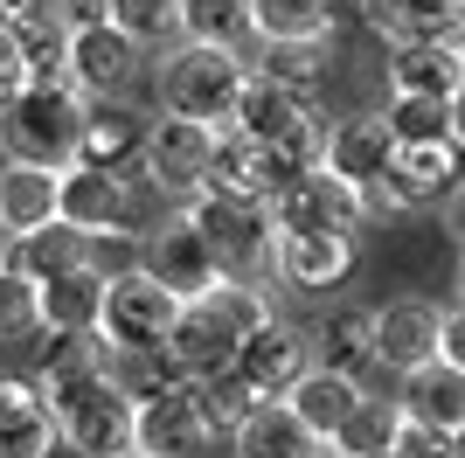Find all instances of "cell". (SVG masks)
<instances>
[{
  "label": "cell",
  "mask_w": 465,
  "mask_h": 458,
  "mask_svg": "<svg viewBox=\"0 0 465 458\" xmlns=\"http://www.w3.org/2000/svg\"><path fill=\"white\" fill-rule=\"evenodd\" d=\"M251 84V49H202V42H174L153 56V97L167 118H194L209 133H230L236 97Z\"/></svg>",
  "instance_id": "cell-1"
},
{
  "label": "cell",
  "mask_w": 465,
  "mask_h": 458,
  "mask_svg": "<svg viewBox=\"0 0 465 458\" xmlns=\"http://www.w3.org/2000/svg\"><path fill=\"white\" fill-rule=\"evenodd\" d=\"M84 105L70 84H28V91L0 112V160L15 167H42V174H70L84 146Z\"/></svg>",
  "instance_id": "cell-2"
},
{
  "label": "cell",
  "mask_w": 465,
  "mask_h": 458,
  "mask_svg": "<svg viewBox=\"0 0 465 458\" xmlns=\"http://www.w3.org/2000/svg\"><path fill=\"white\" fill-rule=\"evenodd\" d=\"M181 209H188L194 229L209 236L223 278H236V285H272V257H278L272 209H257V202H223V194H194Z\"/></svg>",
  "instance_id": "cell-3"
},
{
  "label": "cell",
  "mask_w": 465,
  "mask_h": 458,
  "mask_svg": "<svg viewBox=\"0 0 465 458\" xmlns=\"http://www.w3.org/2000/svg\"><path fill=\"white\" fill-rule=\"evenodd\" d=\"M139 271H146V278H153L174 305H202L215 285H230V278H223V264H215V250H209V236L194 229L188 209H167L153 229H146Z\"/></svg>",
  "instance_id": "cell-4"
},
{
  "label": "cell",
  "mask_w": 465,
  "mask_h": 458,
  "mask_svg": "<svg viewBox=\"0 0 465 458\" xmlns=\"http://www.w3.org/2000/svg\"><path fill=\"white\" fill-rule=\"evenodd\" d=\"M146 49L133 35H118L112 21H91V28H70L63 42V84L84 97V105H125L139 76H146Z\"/></svg>",
  "instance_id": "cell-5"
},
{
  "label": "cell",
  "mask_w": 465,
  "mask_h": 458,
  "mask_svg": "<svg viewBox=\"0 0 465 458\" xmlns=\"http://www.w3.org/2000/svg\"><path fill=\"white\" fill-rule=\"evenodd\" d=\"M369 223H375V194L354 188V181H341V174H327V167L299 174V181L272 202V229H278V236H306V229L361 236Z\"/></svg>",
  "instance_id": "cell-6"
},
{
  "label": "cell",
  "mask_w": 465,
  "mask_h": 458,
  "mask_svg": "<svg viewBox=\"0 0 465 458\" xmlns=\"http://www.w3.org/2000/svg\"><path fill=\"white\" fill-rule=\"evenodd\" d=\"M257 403H285L299 382L312 375V326L292 320V313H272V320L257 326L251 341L236 347V368H230Z\"/></svg>",
  "instance_id": "cell-7"
},
{
  "label": "cell",
  "mask_w": 465,
  "mask_h": 458,
  "mask_svg": "<svg viewBox=\"0 0 465 458\" xmlns=\"http://www.w3.org/2000/svg\"><path fill=\"white\" fill-rule=\"evenodd\" d=\"M49 410H56L63 452H77V458H125L133 452V396H125L112 375H97V382H84V389H70V396H56Z\"/></svg>",
  "instance_id": "cell-8"
},
{
  "label": "cell",
  "mask_w": 465,
  "mask_h": 458,
  "mask_svg": "<svg viewBox=\"0 0 465 458\" xmlns=\"http://www.w3.org/2000/svg\"><path fill=\"white\" fill-rule=\"evenodd\" d=\"M174 320H181V305L167 299L146 271H133V278H112V285H104L97 341L112 347V354H160L167 334H174Z\"/></svg>",
  "instance_id": "cell-9"
},
{
  "label": "cell",
  "mask_w": 465,
  "mask_h": 458,
  "mask_svg": "<svg viewBox=\"0 0 465 458\" xmlns=\"http://www.w3.org/2000/svg\"><path fill=\"white\" fill-rule=\"evenodd\" d=\"M209 160H215V133L209 125H194V118H167L153 112V133H146V188L160 194V202H194L202 194V181H209Z\"/></svg>",
  "instance_id": "cell-10"
},
{
  "label": "cell",
  "mask_w": 465,
  "mask_h": 458,
  "mask_svg": "<svg viewBox=\"0 0 465 458\" xmlns=\"http://www.w3.org/2000/svg\"><path fill=\"white\" fill-rule=\"evenodd\" d=\"M465 181V153L451 139L438 146H396L382 188H375V215H424V209H445V194Z\"/></svg>",
  "instance_id": "cell-11"
},
{
  "label": "cell",
  "mask_w": 465,
  "mask_h": 458,
  "mask_svg": "<svg viewBox=\"0 0 465 458\" xmlns=\"http://www.w3.org/2000/svg\"><path fill=\"white\" fill-rule=\"evenodd\" d=\"M438 341H445V305L438 299H417V292H403V299H382L375 305V362H382V375H417V368L438 362Z\"/></svg>",
  "instance_id": "cell-12"
},
{
  "label": "cell",
  "mask_w": 465,
  "mask_h": 458,
  "mask_svg": "<svg viewBox=\"0 0 465 458\" xmlns=\"http://www.w3.org/2000/svg\"><path fill=\"white\" fill-rule=\"evenodd\" d=\"M354 271H361V236H327V229H306V236H278L272 285L306 292V299H333Z\"/></svg>",
  "instance_id": "cell-13"
},
{
  "label": "cell",
  "mask_w": 465,
  "mask_h": 458,
  "mask_svg": "<svg viewBox=\"0 0 465 458\" xmlns=\"http://www.w3.org/2000/svg\"><path fill=\"white\" fill-rule=\"evenodd\" d=\"M209 444H215V431L202 423L194 382H174V389L133 403V452L139 458H202Z\"/></svg>",
  "instance_id": "cell-14"
},
{
  "label": "cell",
  "mask_w": 465,
  "mask_h": 458,
  "mask_svg": "<svg viewBox=\"0 0 465 458\" xmlns=\"http://www.w3.org/2000/svg\"><path fill=\"white\" fill-rule=\"evenodd\" d=\"M312 362L348 375L354 389H375L382 362H375V305L361 299H333L320 320H312Z\"/></svg>",
  "instance_id": "cell-15"
},
{
  "label": "cell",
  "mask_w": 465,
  "mask_h": 458,
  "mask_svg": "<svg viewBox=\"0 0 465 458\" xmlns=\"http://www.w3.org/2000/svg\"><path fill=\"white\" fill-rule=\"evenodd\" d=\"M292 181H299V174H292L272 146H251V139H236V133H215V160H209V181H202V194H223V202H257V209H272V202L292 188Z\"/></svg>",
  "instance_id": "cell-16"
},
{
  "label": "cell",
  "mask_w": 465,
  "mask_h": 458,
  "mask_svg": "<svg viewBox=\"0 0 465 458\" xmlns=\"http://www.w3.org/2000/svg\"><path fill=\"white\" fill-rule=\"evenodd\" d=\"M146 133H153V112H139V105H91L77 167H97L112 181H139L146 174Z\"/></svg>",
  "instance_id": "cell-17"
},
{
  "label": "cell",
  "mask_w": 465,
  "mask_h": 458,
  "mask_svg": "<svg viewBox=\"0 0 465 458\" xmlns=\"http://www.w3.org/2000/svg\"><path fill=\"white\" fill-rule=\"evenodd\" d=\"M146 181H112L97 167H70L56 188V223L77 229V236H97V229H133V202Z\"/></svg>",
  "instance_id": "cell-18"
},
{
  "label": "cell",
  "mask_w": 465,
  "mask_h": 458,
  "mask_svg": "<svg viewBox=\"0 0 465 458\" xmlns=\"http://www.w3.org/2000/svg\"><path fill=\"white\" fill-rule=\"evenodd\" d=\"M312 118H320V105H312V97H292V91H278V84H264V76H251V84H243V97H236L230 133L251 139V146H272L278 160H285V146L306 133ZM285 167H292V160H285ZM292 174H299V167H292Z\"/></svg>",
  "instance_id": "cell-19"
},
{
  "label": "cell",
  "mask_w": 465,
  "mask_h": 458,
  "mask_svg": "<svg viewBox=\"0 0 465 458\" xmlns=\"http://www.w3.org/2000/svg\"><path fill=\"white\" fill-rule=\"evenodd\" d=\"M389 97H430L451 105V91L465 84V42H396L382 56Z\"/></svg>",
  "instance_id": "cell-20"
},
{
  "label": "cell",
  "mask_w": 465,
  "mask_h": 458,
  "mask_svg": "<svg viewBox=\"0 0 465 458\" xmlns=\"http://www.w3.org/2000/svg\"><path fill=\"white\" fill-rule=\"evenodd\" d=\"M389 160H396V139H389L382 112H341L327 125V160H320L327 174H341V181H354V188L375 194L382 174H389Z\"/></svg>",
  "instance_id": "cell-21"
},
{
  "label": "cell",
  "mask_w": 465,
  "mask_h": 458,
  "mask_svg": "<svg viewBox=\"0 0 465 458\" xmlns=\"http://www.w3.org/2000/svg\"><path fill=\"white\" fill-rule=\"evenodd\" d=\"M112 368V347L97 341V334H35V368H28V382H35L42 403L70 396V389H84V382H97Z\"/></svg>",
  "instance_id": "cell-22"
},
{
  "label": "cell",
  "mask_w": 465,
  "mask_h": 458,
  "mask_svg": "<svg viewBox=\"0 0 465 458\" xmlns=\"http://www.w3.org/2000/svg\"><path fill=\"white\" fill-rule=\"evenodd\" d=\"M361 21L396 49V42H459L465 35V0H354Z\"/></svg>",
  "instance_id": "cell-23"
},
{
  "label": "cell",
  "mask_w": 465,
  "mask_h": 458,
  "mask_svg": "<svg viewBox=\"0 0 465 458\" xmlns=\"http://www.w3.org/2000/svg\"><path fill=\"white\" fill-rule=\"evenodd\" d=\"M160 354L174 362L181 382H215V375H230V368H236V341L202 313V305H181V320H174V334H167Z\"/></svg>",
  "instance_id": "cell-24"
},
{
  "label": "cell",
  "mask_w": 465,
  "mask_h": 458,
  "mask_svg": "<svg viewBox=\"0 0 465 458\" xmlns=\"http://www.w3.org/2000/svg\"><path fill=\"white\" fill-rule=\"evenodd\" d=\"M396 403H403V417L424 423V431H445V438L465 431V375L451 362H430V368H417V375H403L396 382Z\"/></svg>",
  "instance_id": "cell-25"
},
{
  "label": "cell",
  "mask_w": 465,
  "mask_h": 458,
  "mask_svg": "<svg viewBox=\"0 0 465 458\" xmlns=\"http://www.w3.org/2000/svg\"><path fill=\"white\" fill-rule=\"evenodd\" d=\"M56 188H63V174L0 160V236L15 244V236H28V229H49L56 223Z\"/></svg>",
  "instance_id": "cell-26"
},
{
  "label": "cell",
  "mask_w": 465,
  "mask_h": 458,
  "mask_svg": "<svg viewBox=\"0 0 465 458\" xmlns=\"http://www.w3.org/2000/svg\"><path fill=\"white\" fill-rule=\"evenodd\" d=\"M251 76H264L292 97H312L333 76V35L327 42H251Z\"/></svg>",
  "instance_id": "cell-27"
},
{
  "label": "cell",
  "mask_w": 465,
  "mask_h": 458,
  "mask_svg": "<svg viewBox=\"0 0 465 458\" xmlns=\"http://www.w3.org/2000/svg\"><path fill=\"white\" fill-rule=\"evenodd\" d=\"M0 21H7L15 42L28 49L35 84H63V42H70V15H63V0H15Z\"/></svg>",
  "instance_id": "cell-28"
},
{
  "label": "cell",
  "mask_w": 465,
  "mask_h": 458,
  "mask_svg": "<svg viewBox=\"0 0 465 458\" xmlns=\"http://www.w3.org/2000/svg\"><path fill=\"white\" fill-rule=\"evenodd\" d=\"M236 458H320V438L292 417V403H257L230 438Z\"/></svg>",
  "instance_id": "cell-29"
},
{
  "label": "cell",
  "mask_w": 465,
  "mask_h": 458,
  "mask_svg": "<svg viewBox=\"0 0 465 458\" xmlns=\"http://www.w3.org/2000/svg\"><path fill=\"white\" fill-rule=\"evenodd\" d=\"M361 396H369V389H354L348 375H333V368H320V362H312V375L299 382V389H292L285 403H292V417L306 423V431H312L320 444H333V438H341V423L354 417V403H361Z\"/></svg>",
  "instance_id": "cell-30"
},
{
  "label": "cell",
  "mask_w": 465,
  "mask_h": 458,
  "mask_svg": "<svg viewBox=\"0 0 465 458\" xmlns=\"http://www.w3.org/2000/svg\"><path fill=\"white\" fill-rule=\"evenodd\" d=\"M104 320V278L91 264L42 285V334H97Z\"/></svg>",
  "instance_id": "cell-31"
},
{
  "label": "cell",
  "mask_w": 465,
  "mask_h": 458,
  "mask_svg": "<svg viewBox=\"0 0 465 458\" xmlns=\"http://www.w3.org/2000/svg\"><path fill=\"white\" fill-rule=\"evenodd\" d=\"M7 271H21L28 285H49V278H70V271H84V236L77 229H28V236H15L7 244Z\"/></svg>",
  "instance_id": "cell-32"
},
{
  "label": "cell",
  "mask_w": 465,
  "mask_h": 458,
  "mask_svg": "<svg viewBox=\"0 0 465 458\" xmlns=\"http://www.w3.org/2000/svg\"><path fill=\"white\" fill-rule=\"evenodd\" d=\"M341 0H251V42H327Z\"/></svg>",
  "instance_id": "cell-33"
},
{
  "label": "cell",
  "mask_w": 465,
  "mask_h": 458,
  "mask_svg": "<svg viewBox=\"0 0 465 458\" xmlns=\"http://www.w3.org/2000/svg\"><path fill=\"white\" fill-rule=\"evenodd\" d=\"M396 431H403V403L382 396V389H369V396L354 403V417L341 423L333 452L341 458H382V452H396Z\"/></svg>",
  "instance_id": "cell-34"
},
{
  "label": "cell",
  "mask_w": 465,
  "mask_h": 458,
  "mask_svg": "<svg viewBox=\"0 0 465 458\" xmlns=\"http://www.w3.org/2000/svg\"><path fill=\"white\" fill-rule=\"evenodd\" d=\"M181 42L251 49V0H181Z\"/></svg>",
  "instance_id": "cell-35"
},
{
  "label": "cell",
  "mask_w": 465,
  "mask_h": 458,
  "mask_svg": "<svg viewBox=\"0 0 465 458\" xmlns=\"http://www.w3.org/2000/svg\"><path fill=\"white\" fill-rule=\"evenodd\" d=\"M202 313H209V320L223 326V334H230L236 347H243V341L257 334V326H264V320L278 313V299H272V285H236V278H230V285H215L209 299H202Z\"/></svg>",
  "instance_id": "cell-36"
},
{
  "label": "cell",
  "mask_w": 465,
  "mask_h": 458,
  "mask_svg": "<svg viewBox=\"0 0 465 458\" xmlns=\"http://www.w3.org/2000/svg\"><path fill=\"white\" fill-rule=\"evenodd\" d=\"M112 28L133 35L146 56H160L181 42V0H112Z\"/></svg>",
  "instance_id": "cell-37"
},
{
  "label": "cell",
  "mask_w": 465,
  "mask_h": 458,
  "mask_svg": "<svg viewBox=\"0 0 465 458\" xmlns=\"http://www.w3.org/2000/svg\"><path fill=\"white\" fill-rule=\"evenodd\" d=\"M382 125H389L396 146H438V139H451L445 105H430V97H389V105H382Z\"/></svg>",
  "instance_id": "cell-38"
},
{
  "label": "cell",
  "mask_w": 465,
  "mask_h": 458,
  "mask_svg": "<svg viewBox=\"0 0 465 458\" xmlns=\"http://www.w3.org/2000/svg\"><path fill=\"white\" fill-rule=\"evenodd\" d=\"M0 452L7 458H56L63 452V431H56V410H49V403H28V410H21L15 423H7V431H0Z\"/></svg>",
  "instance_id": "cell-39"
},
{
  "label": "cell",
  "mask_w": 465,
  "mask_h": 458,
  "mask_svg": "<svg viewBox=\"0 0 465 458\" xmlns=\"http://www.w3.org/2000/svg\"><path fill=\"white\" fill-rule=\"evenodd\" d=\"M194 403H202V423H209L215 438H236V423L257 410V396L243 389L236 375H215V382H194Z\"/></svg>",
  "instance_id": "cell-40"
},
{
  "label": "cell",
  "mask_w": 465,
  "mask_h": 458,
  "mask_svg": "<svg viewBox=\"0 0 465 458\" xmlns=\"http://www.w3.org/2000/svg\"><path fill=\"white\" fill-rule=\"evenodd\" d=\"M139 250H146V229H97V236H84V264L112 285V278L139 271Z\"/></svg>",
  "instance_id": "cell-41"
},
{
  "label": "cell",
  "mask_w": 465,
  "mask_h": 458,
  "mask_svg": "<svg viewBox=\"0 0 465 458\" xmlns=\"http://www.w3.org/2000/svg\"><path fill=\"white\" fill-rule=\"evenodd\" d=\"M42 334V285L21 271H0V341H35Z\"/></svg>",
  "instance_id": "cell-42"
},
{
  "label": "cell",
  "mask_w": 465,
  "mask_h": 458,
  "mask_svg": "<svg viewBox=\"0 0 465 458\" xmlns=\"http://www.w3.org/2000/svg\"><path fill=\"white\" fill-rule=\"evenodd\" d=\"M28 84H35V63H28V49L15 42V28L0 21V112H7V105H15Z\"/></svg>",
  "instance_id": "cell-43"
},
{
  "label": "cell",
  "mask_w": 465,
  "mask_h": 458,
  "mask_svg": "<svg viewBox=\"0 0 465 458\" xmlns=\"http://www.w3.org/2000/svg\"><path fill=\"white\" fill-rule=\"evenodd\" d=\"M396 458H451V438H445V431H424V423H410V417H403V431H396Z\"/></svg>",
  "instance_id": "cell-44"
},
{
  "label": "cell",
  "mask_w": 465,
  "mask_h": 458,
  "mask_svg": "<svg viewBox=\"0 0 465 458\" xmlns=\"http://www.w3.org/2000/svg\"><path fill=\"white\" fill-rule=\"evenodd\" d=\"M28 403H35V382H28V375H0V431H7Z\"/></svg>",
  "instance_id": "cell-45"
},
{
  "label": "cell",
  "mask_w": 465,
  "mask_h": 458,
  "mask_svg": "<svg viewBox=\"0 0 465 458\" xmlns=\"http://www.w3.org/2000/svg\"><path fill=\"white\" fill-rule=\"evenodd\" d=\"M438 362H451L465 375V305H445V341H438Z\"/></svg>",
  "instance_id": "cell-46"
},
{
  "label": "cell",
  "mask_w": 465,
  "mask_h": 458,
  "mask_svg": "<svg viewBox=\"0 0 465 458\" xmlns=\"http://www.w3.org/2000/svg\"><path fill=\"white\" fill-rule=\"evenodd\" d=\"M438 223H445V236H451V244L465 250V181H459V188L445 194V209H438Z\"/></svg>",
  "instance_id": "cell-47"
},
{
  "label": "cell",
  "mask_w": 465,
  "mask_h": 458,
  "mask_svg": "<svg viewBox=\"0 0 465 458\" xmlns=\"http://www.w3.org/2000/svg\"><path fill=\"white\" fill-rule=\"evenodd\" d=\"M445 118H451V146L465 153V84L451 91V105H445Z\"/></svg>",
  "instance_id": "cell-48"
},
{
  "label": "cell",
  "mask_w": 465,
  "mask_h": 458,
  "mask_svg": "<svg viewBox=\"0 0 465 458\" xmlns=\"http://www.w3.org/2000/svg\"><path fill=\"white\" fill-rule=\"evenodd\" d=\"M451 305H465V250H459V271H451Z\"/></svg>",
  "instance_id": "cell-49"
},
{
  "label": "cell",
  "mask_w": 465,
  "mask_h": 458,
  "mask_svg": "<svg viewBox=\"0 0 465 458\" xmlns=\"http://www.w3.org/2000/svg\"><path fill=\"white\" fill-rule=\"evenodd\" d=\"M451 458H465V431H459V438H451Z\"/></svg>",
  "instance_id": "cell-50"
},
{
  "label": "cell",
  "mask_w": 465,
  "mask_h": 458,
  "mask_svg": "<svg viewBox=\"0 0 465 458\" xmlns=\"http://www.w3.org/2000/svg\"><path fill=\"white\" fill-rule=\"evenodd\" d=\"M0 271H7V236H0Z\"/></svg>",
  "instance_id": "cell-51"
},
{
  "label": "cell",
  "mask_w": 465,
  "mask_h": 458,
  "mask_svg": "<svg viewBox=\"0 0 465 458\" xmlns=\"http://www.w3.org/2000/svg\"><path fill=\"white\" fill-rule=\"evenodd\" d=\"M7 7H15V0H0V15H7Z\"/></svg>",
  "instance_id": "cell-52"
},
{
  "label": "cell",
  "mask_w": 465,
  "mask_h": 458,
  "mask_svg": "<svg viewBox=\"0 0 465 458\" xmlns=\"http://www.w3.org/2000/svg\"><path fill=\"white\" fill-rule=\"evenodd\" d=\"M382 458H396V452H382Z\"/></svg>",
  "instance_id": "cell-53"
},
{
  "label": "cell",
  "mask_w": 465,
  "mask_h": 458,
  "mask_svg": "<svg viewBox=\"0 0 465 458\" xmlns=\"http://www.w3.org/2000/svg\"><path fill=\"white\" fill-rule=\"evenodd\" d=\"M125 458H139V452H125Z\"/></svg>",
  "instance_id": "cell-54"
},
{
  "label": "cell",
  "mask_w": 465,
  "mask_h": 458,
  "mask_svg": "<svg viewBox=\"0 0 465 458\" xmlns=\"http://www.w3.org/2000/svg\"><path fill=\"white\" fill-rule=\"evenodd\" d=\"M0 458H7V452H0Z\"/></svg>",
  "instance_id": "cell-55"
},
{
  "label": "cell",
  "mask_w": 465,
  "mask_h": 458,
  "mask_svg": "<svg viewBox=\"0 0 465 458\" xmlns=\"http://www.w3.org/2000/svg\"><path fill=\"white\" fill-rule=\"evenodd\" d=\"M459 42H465V35H459Z\"/></svg>",
  "instance_id": "cell-56"
}]
</instances>
